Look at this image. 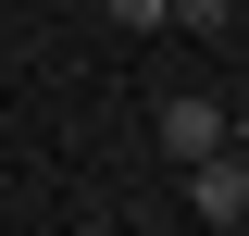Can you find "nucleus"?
I'll return each instance as SVG.
<instances>
[{"label":"nucleus","mask_w":249,"mask_h":236,"mask_svg":"<svg viewBox=\"0 0 249 236\" xmlns=\"http://www.w3.org/2000/svg\"><path fill=\"white\" fill-rule=\"evenodd\" d=\"M187 199H199V224H237V211H249V149L224 137L212 162H187Z\"/></svg>","instance_id":"obj_1"},{"label":"nucleus","mask_w":249,"mask_h":236,"mask_svg":"<svg viewBox=\"0 0 249 236\" xmlns=\"http://www.w3.org/2000/svg\"><path fill=\"white\" fill-rule=\"evenodd\" d=\"M224 137H237V112H224V100H162V149H175V162H212Z\"/></svg>","instance_id":"obj_2"},{"label":"nucleus","mask_w":249,"mask_h":236,"mask_svg":"<svg viewBox=\"0 0 249 236\" xmlns=\"http://www.w3.org/2000/svg\"><path fill=\"white\" fill-rule=\"evenodd\" d=\"M162 13H175V0H112V25H124V37H150Z\"/></svg>","instance_id":"obj_3"},{"label":"nucleus","mask_w":249,"mask_h":236,"mask_svg":"<svg viewBox=\"0 0 249 236\" xmlns=\"http://www.w3.org/2000/svg\"><path fill=\"white\" fill-rule=\"evenodd\" d=\"M162 25H199V37H212V25H224V0H175Z\"/></svg>","instance_id":"obj_4"},{"label":"nucleus","mask_w":249,"mask_h":236,"mask_svg":"<svg viewBox=\"0 0 249 236\" xmlns=\"http://www.w3.org/2000/svg\"><path fill=\"white\" fill-rule=\"evenodd\" d=\"M224 236H249V211H237V224H224Z\"/></svg>","instance_id":"obj_5"},{"label":"nucleus","mask_w":249,"mask_h":236,"mask_svg":"<svg viewBox=\"0 0 249 236\" xmlns=\"http://www.w3.org/2000/svg\"><path fill=\"white\" fill-rule=\"evenodd\" d=\"M75 236H112V224H75Z\"/></svg>","instance_id":"obj_6"}]
</instances>
